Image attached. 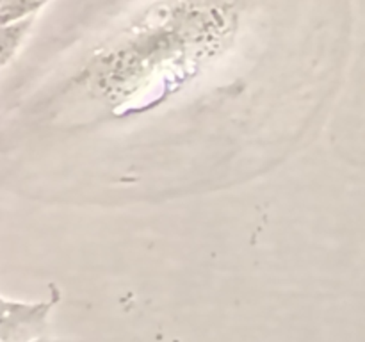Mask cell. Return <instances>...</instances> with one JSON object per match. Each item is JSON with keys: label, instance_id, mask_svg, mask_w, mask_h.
Returning a JSON list of instances; mask_svg holds the SVG:
<instances>
[{"label": "cell", "instance_id": "cell-2", "mask_svg": "<svg viewBox=\"0 0 365 342\" xmlns=\"http://www.w3.org/2000/svg\"><path fill=\"white\" fill-rule=\"evenodd\" d=\"M36 16L24 18L18 21H9V24H0V70L16 56L21 43L27 38Z\"/></svg>", "mask_w": 365, "mask_h": 342}, {"label": "cell", "instance_id": "cell-6", "mask_svg": "<svg viewBox=\"0 0 365 342\" xmlns=\"http://www.w3.org/2000/svg\"><path fill=\"white\" fill-rule=\"evenodd\" d=\"M0 342H4V341H0Z\"/></svg>", "mask_w": 365, "mask_h": 342}, {"label": "cell", "instance_id": "cell-5", "mask_svg": "<svg viewBox=\"0 0 365 342\" xmlns=\"http://www.w3.org/2000/svg\"><path fill=\"white\" fill-rule=\"evenodd\" d=\"M2 2H6V0H0V4H2Z\"/></svg>", "mask_w": 365, "mask_h": 342}, {"label": "cell", "instance_id": "cell-3", "mask_svg": "<svg viewBox=\"0 0 365 342\" xmlns=\"http://www.w3.org/2000/svg\"><path fill=\"white\" fill-rule=\"evenodd\" d=\"M48 2L50 0H6L0 4V24L36 16Z\"/></svg>", "mask_w": 365, "mask_h": 342}, {"label": "cell", "instance_id": "cell-4", "mask_svg": "<svg viewBox=\"0 0 365 342\" xmlns=\"http://www.w3.org/2000/svg\"><path fill=\"white\" fill-rule=\"evenodd\" d=\"M27 342H75V341H61V338H48L45 337V335H39V337L31 338V341Z\"/></svg>", "mask_w": 365, "mask_h": 342}, {"label": "cell", "instance_id": "cell-1", "mask_svg": "<svg viewBox=\"0 0 365 342\" xmlns=\"http://www.w3.org/2000/svg\"><path fill=\"white\" fill-rule=\"evenodd\" d=\"M50 298L46 301H20L0 296V341L27 342L45 335L48 317L59 303L61 292L57 285H50Z\"/></svg>", "mask_w": 365, "mask_h": 342}]
</instances>
